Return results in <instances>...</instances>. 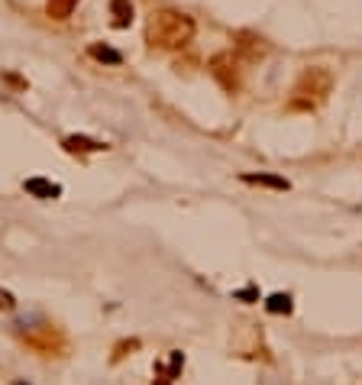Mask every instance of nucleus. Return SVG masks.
I'll return each mask as SVG.
<instances>
[{
  "label": "nucleus",
  "mask_w": 362,
  "mask_h": 385,
  "mask_svg": "<svg viewBox=\"0 0 362 385\" xmlns=\"http://www.w3.org/2000/svg\"><path fill=\"white\" fill-rule=\"evenodd\" d=\"M246 185H266V188H275V191H288V182L278 178V175H243Z\"/></svg>",
  "instance_id": "nucleus-7"
},
{
  "label": "nucleus",
  "mask_w": 362,
  "mask_h": 385,
  "mask_svg": "<svg viewBox=\"0 0 362 385\" xmlns=\"http://www.w3.org/2000/svg\"><path fill=\"white\" fill-rule=\"evenodd\" d=\"M110 17H114V26L127 30L129 23H133V17H136V10H133L129 0H110Z\"/></svg>",
  "instance_id": "nucleus-2"
},
{
  "label": "nucleus",
  "mask_w": 362,
  "mask_h": 385,
  "mask_svg": "<svg viewBox=\"0 0 362 385\" xmlns=\"http://www.w3.org/2000/svg\"><path fill=\"white\" fill-rule=\"evenodd\" d=\"M0 308H7V311L13 308V295H10V291H0Z\"/></svg>",
  "instance_id": "nucleus-9"
},
{
  "label": "nucleus",
  "mask_w": 362,
  "mask_h": 385,
  "mask_svg": "<svg viewBox=\"0 0 362 385\" xmlns=\"http://www.w3.org/2000/svg\"><path fill=\"white\" fill-rule=\"evenodd\" d=\"M87 55H91V59H97V62H104V65H120V62H123V55H120L117 49H110V45H100V43L87 45Z\"/></svg>",
  "instance_id": "nucleus-4"
},
{
  "label": "nucleus",
  "mask_w": 362,
  "mask_h": 385,
  "mask_svg": "<svg viewBox=\"0 0 362 385\" xmlns=\"http://www.w3.org/2000/svg\"><path fill=\"white\" fill-rule=\"evenodd\" d=\"M26 191L39 194V198H58V194H62V188H58V185H52V182H43V178H30V182H26Z\"/></svg>",
  "instance_id": "nucleus-6"
},
{
  "label": "nucleus",
  "mask_w": 362,
  "mask_h": 385,
  "mask_svg": "<svg viewBox=\"0 0 362 385\" xmlns=\"http://www.w3.org/2000/svg\"><path fill=\"white\" fill-rule=\"evenodd\" d=\"M266 308L272 311V314H291V298H288V295H272V298L266 301Z\"/></svg>",
  "instance_id": "nucleus-8"
},
{
  "label": "nucleus",
  "mask_w": 362,
  "mask_h": 385,
  "mask_svg": "<svg viewBox=\"0 0 362 385\" xmlns=\"http://www.w3.org/2000/svg\"><path fill=\"white\" fill-rule=\"evenodd\" d=\"M191 32H194V23H191V17H184V13H175V10L152 13L149 45H184L191 39Z\"/></svg>",
  "instance_id": "nucleus-1"
},
{
  "label": "nucleus",
  "mask_w": 362,
  "mask_h": 385,
  "mask_svg": "<svg viewBox=\"0 0 362 385\" xmlns=\"http://www.w3.org/2000/svg\"><path fill=\"white\" fill-rule=\"evenodd\" d=\"M75 7H78V0H49L45 3V10H49L52 20H68L75 13Z\"/></svg>",
  "instance_id": "nucleus-5"
},
{
  "label": "nucleus",
  "mask_w": 362,
  "mask_h": 385,
  "mask_svg": "<svg viewBox=\"0 0 362 385\" xmlns=\"http://www.w3.org/2000/svg\"><path fill=\"white\" fill-rule=\"evenodd\" d=\"M65 149L68 152H100V149H107V146L97 143V139H87V136H68L65 139Z\"/></svg>",
  "instance_id": "nucleus-3"
}]
</instances>
